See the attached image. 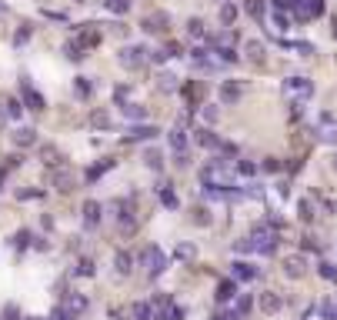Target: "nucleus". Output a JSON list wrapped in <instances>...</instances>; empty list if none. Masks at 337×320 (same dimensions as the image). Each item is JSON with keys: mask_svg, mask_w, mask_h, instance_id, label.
<instances>
[{"mask_svg": "<svg viewBox=\"0 0 337 320\" xmlns=\"http://www.w3.org/2000/svg\"><path fill=\"white\" fill-rule=\"evenodd\" d=\"M304 267H307V257H304V254H294V257H287V260H284V273H287V277H301V273H304Z\"/></svg>", "mask_w": 337, "mask_h": 320, "instance_id": "nucleus-17", "label": "nucleus"}, {"mask_svg": "<svg viewBox=\"0 0 337 320\" xmlns=\"http://www.w3.org/2000/svg\"><path fill=\"white\" fill-rule=\"evenodd\" d=\"M20 110H24L20 100H7V113H10V117H20Z\"/></svg>", "mask_w": 337, "mask_h": 320, "instance_id": "nucleus-49", "label": "nucleus"}, {"mask_svg": "<svg viewBox=\"0 0 337 320\" xmlns=\"http://www.w3.org/2000/svg\"><path fill=\"white\" fill-rule=\"evenodd\" d=\"M167 144H170V150H174L177 164L187 167V164H191V157H187V130L184 127H170L167 130Z\"/></svg>", "mask_w": 337, "mask_h": 320, "instance_id": "nucleus-4", "label": "nucleus"}, {"mask_svg": "<svg viewBox=\"0 0 337 320\" xmlns=\"http://www.w3.org/2000/svg\"><path fill=\"white\" fill-rule=\"evenodd\" d=\"M201 117L207 120V124H217V117H220V110H217L214 104H204V107H201Z\"/></svg>", "mask_w": 337, "mask_h": 320, "instance_id": "nucleus-41", "label": "nucleus"}, {"mask_svg": "<svg viewBox=\"0 0 337 320\" xmlns=\"http://www.w3.org/2000/svg\"><path fill=\"white\" fill-rule=\"evenodd\" d=\"M64 54L70 57V60H84V54H87V50H84L81 44H77V40H70V44H67V47H64Z\"/></svg>", "mask_w": 337, "mask_h": 320, "instance_id": "nucleus-34", "label": "nucleus"}, {"mask_svg": "<svg viewBox=\"0 0 337 320\" xmlns=\"http://www.w3.org/2000/svg\"><path fill=\"white\" fill-rule=\"evenodd\" d=\"M161 204H164V207H170V210H174L177 207V193H174V187H161Z\"/></svg>", "mask_w": 337, "mask_h": 320, "instance_id": "nucleus-33", "label": "nucleus"}, {"mask_svg": "<svg viewBox=\"0 0 337 320\" xmlns=\"http://www.w3.org/2000/svg\"><path fill=\"white\" fill-rule=\"evenodd\" d=\"M174 257H177V260H194V257H197V247H191V244H177Z\"/></svg>", "mask_w": 337, "mask_h": 320, "instance_id": "nucleus-30", "label": "nucleus"}, {"mask_svg": "<svg viewBox=\"0 0 337 320\" xmlns=\"http://www.w3.org/2000/svg\"><path fill=\"white\" fill-rule=\"evenodd\" d=\"M284 307V300H281V294H274V290H267V294H260V310L264 313H277Z\"/></svg>", "mask_w": 337, "mask_h": 320, "instance_id": "nucleus-19", "label": "nucleus"}, {"mask_svg": "<svg viewBox=\"0 0 337 320\" xmlns=\"http://www.w3.org/2000/svg\"><path fill=\"white\" fill-rule=\"evenodd\" d=\"M114 164H117V160H104V164H97V167H90V170H87V180H97V177H100V174H107V170H110Z\"/></svg>", "mask_w": 337, "mask_h": 320, "instance_id": "nucleus-35", "label": "nucleus"}, {"mask_svg": "<svg viewBox=\"0 0 337 320\" xmlns=\"http://www.w3.org/2000/svg\"><path fill=\"white\" fill-rule=\"evenodd\" d=\"M220 20H224V27H231L237 20V7L234 4H220Z\"/></svg>", "mask_w": 337, "mask_h": 320, "instance_id": "nucleus-32", "label": "nucleus"}, {"mask_svg": "<svg viewBox=\"0 0 337 320\" xmlns=\"http://www.w3.org/2000/svg\"><path fill=\"white\" fill-rule=\"evenodd\" d=\"M144 164H147L151 170H161V167H164V153L151 147V150H144Z\"/></svg>", "mask_w": 337, "mask_h": 320, "instance_id": "nucleus-29", "label": "nucleus"}, {"mask_svg": "<svg viewBox=\"0 0 337 320\" xmlns=\"http://www.w3.org/2000/svg\"><path fill=\"white\" fill-rule=\"evenodd\" d=\"M114 320H154V304L140 300V304H127V307H117L110 310Z\"/></svg>", "mask_w": 337, "mask_h": 320, "instance_id": "nucleus-3", "label": "nucleus"}, {"mask_svg": "<svg viewBox=\"0 0 337 320\" xmlns=\"http://www.w3.org/2000/svg\"><path fill=\"white\" fill-rule=\"evenodd\" d=\"M60 307H64L67 313H73V317H81V313L87 310V297H84V294H67Z\"/></svg>", "mask_w": 337, "mask_h": 320, "instance_id": "nucleus-12", "label": "nucleus"}, {"mask_svg": "<svg viewBox=\"0 0 337 320\" xmlns=\"http://www.w3.org/2000/svg\"><path fill=\"white\" fill-rule=\"evenodd\" d=\"M97 224H100V204H97V200H87V204H84V227L94 230Z\"/></svg>", "mask_w": 337, "mask_h": 320, "instance_id": "nucleus-16", "label": "nucleus"}, {"mask_svg": "<svg viewBox=\"0 0 337 320\" xmlns=\"http://www.w3.org/2000/svg\"><path fill=\"white\" fill-rule=\"evenodd\" d=\"M187 33H191V37H204V20L201 17H191V20H187Z\"/></svg>", "mask_w": 337, "mask_h": 320, "instance_id": "nucleus-37", "label": "nucleus"}, {"mask_svg": "<svg viewBox=\"0 0 337 320\" xmlns=\"http://www.w3.org/2000/svg\"><path fill=\"white\" fill-rule=\"evenodd\" d=\"M317 273H321L324 280H334V284H337V264H330V260H324V264H321V270H317Z\"/></svg>", "mask_w": 337, "mask_h": 320, "instance_id": "nucleus-39", "label": "nucleus"}, {"mask_svg": "<svg viewBox=\"0 0 337 320\" xmlns=\"http://www.w3.org/2000/svg\"><path fill=\"white\" fill-rule=\"evenodd\" d=\"M134 254H127V250H117L114 254V270H117V277H127L130 270H134Z\"/></svg>", "mask_w": 337, "mask_h": 320, "instance_id": "nucleus-10", "label": "nucleus"}, {"mask_svg": "<svg viewBox=\"0 0 337 320\" xmlns=\"http://www.w3.org/2000/svg\"><path fill=\"white\" fill-rule=\"evenodd\" d=\"M234 317H237V320H241V317H247V313H250V297H241V300H237V307H234Z\"/></svg>", "mask_w": 337, "mask_h": 320, "instance_id": "nucleus-38", "label": "nucleus"}, {"mask_svg": "<svg viewBox=\"0 0 337 320\" xmlns=\"http://www.w3.org/2000/svg\"><path fill=\"white\" fill-rule=\"evenodd\" d=\"M321 140H324V144H330V147H337V127L324 130V134H321Z\"/></svg>", "mask_w": 337, "mask_h": 320, "instance_id": "nucleus-46", "label": "nucleus"}, {"mask_svg": "<svg viewBox=\"0 0 337 320\" xmlns=\"http://www.w3.org/2000/svg\"><path fill=\"white\" fill-rule=\"evenodd\" d=\"M297 217H301L304 224H311L314 217H317V214H314V200H311V197H301V200H297Z\"/></svg>", "mask_w": 337, "mask_h": 320, "instance_id": "nucleus-23", "label": "nucleus"}, {"mask_svg": "<svg viewBox=\"0 0 337 320\" xmlns=\"http://www.w3.org/2000/svg\"><path fill=\"white\" fill-rule=\"evenodd\" d=\"M234 297H237V280H220L217 284V304H231Z\"/></svg>", "mask_w": 337, "mask_h": 320, "instance_id": "nucleus-15", "label": "nucleus"}, {"mask_svg": "<svg viewBox=\"0 0 337 320\" xmlns=\"http://www.w3.org/2000/svg\"><path fill=\"white\" fill-rule=\"evenodd\" d=\"M167 24H170V17L164 14V10H157V14L144 17V24H140V27H144L147 33H164V30H167Z\"/></svg>", "mask_w": 337, "mask_h": 320, "instance_id": "nucleus-9", "label": "nucleus"}, {"mask_svg": "<svg viewBox=\"0 0 337 320\" xmlns=\"http://www.w3.org/2000/svg\"><path fill=\"white\" fill-rule=\"evenodd\" d=\"M121 113H124V117H130V120H144L147 117V107H140V104H121Z\"/></svg>", "mask_w": 337, "mask_h": 320, "instance_id": "nucleus-27", "label": "nucleus"}, {"mask_svg": "<svg viewBox=\"0 0 337 320\" xmlns=\"http://www.w3.org/2000/svg\"><path fill=\"white\" fill-rule=\"evenodd\" d=\"M54 187H57V190H64V193H70V190H73V174H70L67 167H60V170L54 174Z\"/></svg>", "mask_w": 337, "mask_h": 320, "instance_id": "nucleus-21", "label": "nucleus"}, {"mask_svg": "<svg viewBox=\"0 0 337 320\" xmlns=\"http://www.w3.org/2000/svg\"><path fill=\"white\" fill-rule=\"evenodd\" d=\"M77 273H81V277H90V273H94V260H90V257H84L81 264H77Z\"/></svg>", "mask_w": 337, "mask_h": 320, "instance_id": "nucleus-44", "label": "nucleus"}, {"mask_svg": "<svg viewBox=\"0 0 337 320\" xmlns=\"http://www.w3.org/2000/svg\"><path fill=\"white\" fill-rule=\"evenodd\" d=\"M184 97H187V107H191V110H201L204 84H187V87H184Z\"/></svg>", "mask_w": 337, "mask_h": 320, "instance_id": "nucleus-18", "label": "nucleus"}, {"mask_svg": "<svg viewBox=\"0 0 337 320\" xmlns=\"http://www.w3.org/2000/svg\"><path fill=\"white\" fill-rule=\"evenodd\" d=\"M194 220H197L201 227H207V224H210V214H207L204 207H197V210H194Z\"/></svg>", "mask_w": 337, "mask_h": 320, "instance_id": "nucleus-45", "label": "nucleus"}, {"mask_svg": "<svg viewBox=\"0 0 337 320\" xmlns=\"http://www.w3.org/2000/svg\"><path fill=\"white\" fill-rule=\"evenodd\" d=\"M41 160H44V164H47V167H57V164H60V160H64V157H60V150H57V147H41Z\"/></svg>", "mask_w": 337, "mask_h": 320, "instance_id": "nucleus-26", "label": "nucleus"}, {"mask_svg": "<svg viewBox=\"0 0 337 320\" xmlns=\"http://www.w3.org/2000/svg\"><path fill=\"white\" fill-rule=\"evenodd\" d=\"M234 250H237V254H257V247H254V240H250V237L237 240V244H234Z\"/></svg>", "mask_w": 337, "mask_h": 320, "instance_id": "nucleus-42", "label": "nucleus"}, {"mask_svg": "<svg viewBox=\"0 0 337 320\" xmlns=\"http://www.w3.org/2000/svg\"><path fill=\"white\" fill-rule=\"evenodd\" d=\"M14 144H17V147H33V144H37V130L17 127V130H14Z\"/></svg>", "mask_w": 337, "mask_h": 320, "instance_id": "nucleus-20", "label": "nucleus"}, {"mask_svg": "<svg viewBox=\"0 0 337 320\" xmlns=\"http://www.w3.org/2000/svg\"><path fill=\"white\" fill-rule=\"evenodd\" d=\"M321 317L324 320H337V297H330V300L321 304Z\"/></svg>", "mask_w": 337, "mask_h": 320, "instance_id": "nucleus-31", "label": "nucleus"}, {"mask_svg": "<svg viewBox=\"0 0 337 320\" xmlns=\"http://www.w3.org/2000/svg\"><path fill=\"white\" fill-rule=\"evenodd\" d=\"M4 317H7V320H20V310H17V307H7V310H4Z\"/></svg>", "mask_w": 337, "mask_h": 320, "instance_id": "nucleus-55", "label": "nucleus"}, {"mask_svg": "<svg viewBox=\"0 0 337 320\" xmlns=\"http://www.w3.org/2000/svg\"><path fill=\"white\" fill-rule=\"evenodd\" d=\"M27 37H30V27H24V30H17L14 44H17V47H20V44H27Z\"/></svg>", "mask_w": 337, "mask_h": 320, "instance_id": "nucleus-53", "label": "nucleus"}, {"mask_svg": "<svg viewBox=\"0 0 337 320\" xmlns=\"http://www.w3.org/2000/svg\"><path fill=\"white\" fill-rule=\"evenodd\" d=\"M87 124H90V127H97V130H107V127H110V113H107V110H94L87 117Z\"/></svg>", "mask_w": 337, "mask_h": 320, "instance_id": "nucleus-25", "label": "nucleus"}, {"mask_svg": "<svg viewBox=\"0 0 337 320\" xmlns=\"http://www.w3.org/2000/svg\"><path fill=\"white\" fill-rule=\"evenodd\" d=\"M214 54H217V60H224V64H237V50L227 47V44H214Z\"/></svg>", "mask_w": 337, "mask_h": 320, "instance_id": "nucleus-24", "label": "nucleus"}, {"mask_svg": "<svg viewBox=\"0 0 337 320\" xmlns=\"http://www.w3.org/2000/svg\"><path fill=\"white\" fill-rule=\"evenodd\" d=\"M330 167H334V170H337V153H334V164H330Z\"/></svg>", "mask_w": 337, "mask_h": 320, "instance_id": "nucleus-56", "label": "nucleus"}, {"mask_svg": "<svg viewBox=\"0 0 337 320\" xmlns=\"http://www.w3.org/2000/svg\"><path fill=\"white\" fill-rule=\"evenodd\" d=\"M137 264L144 267V273L154 280V277H161V273L167 270V257H164V250H161V247L147 244V247L140 250V254H137Z\"/></svg>", "mask_w": 337, "mask_h": 320, "instance_id": "nucleus-1", "label": "nucleus"}, {"mask_svg": "<svg viewBox=\"0 0 337 320\" xmlns=\"http://www.w3.org/2000/svg\"><path fill=\"white\" fill-rule=\"evenodd\" d=\"M294 50H297V54H304V57H311V54H314V44H307V40L301 44V40H297V44H294Z\"/></svg>", "mask_w": 337, "mask_h": 320, "instance_id": "nucleus-48", "label": "nucleus"}, {"mask_svg": "<svg viewBox=\"0 0 337 320\" xmlns=\"http://www.w3.org/2000/svg\"><path fill=\"white\" fill-rule=\"evenodd\" d=\"M244 10L254 17L257 24H264V0H247V4H244Z\"/></svg>", "mask_w": 337, "mask_h": 320, "instance_id": "nucleus-28", "label": "nucleus"}, {"mask_svg": "<svg viewBox=\"0 0 337 320\" xmlns=\"http://www.w3.org/2000/svg\"><path fill=\"white\" fill-rule=\"evenodd\" d=\"M244 80H220V90H217V97H220V104H237L244 97Z\"/></svg>", "mask_w": 337, "mask_h": 320, "instance_id": "nucleus-5", "label": "nucleus"}, {"mask_svg": "<svg viewBox=\"0 0 337 320\" xmlns=\"http://www.w3.org/2000/svg\"><path fill=\"white\" fill-rule=\"evenodd\" d=\"M73 90H77V97H90V94H94V84H90L87 77H77V84H73Z\"/></svg>", "mask_w": 337, "mask_h": 320, "instance_id": "nucleus-36", "label": "nucleus"}, {"mask_svg": "<svg viewBox=\"0 0 337 320\" xmlns=\"http://www.w3.org/2000/svg\"><path fill=\"white\" fill-rule=\"evenodd\" d=\"M334 33H337V20H334Z\"/></svg>", "mask_w": 337, "mask_h": 320, "instance_id": "nucleus-57", "label": "nucleus"}, {"mask_svg": "<svg viewBox=\"0 0 337 320\" xmlns=\"http://www.w3.org/2000/svg\"><path fill=\"white\" fill-rule=\"evenodd\" d=\"M284 90H287L290 97H297V100H307V97L314 94V84L307 77H287L284 80Z\"/></svg>", "mask_w": 337, "mask_h": 320, "instance_id": "nucleus-6", "label": "nucleus"}, {"mask_svg": "<svg viewBox=\"0 0 337 320\" xmlns=\"http://www.w3.org/2000/svg\"><path fill=\"white\" fill-rule=\"evenodd\" d=\"M264 170H267V174H277V170H281V160H264Z\"/></svg>", "mask_w": 337, "mask_h": 320, "instance_id": "nucleus-52", "label": "nucleus"}, {"mask_svg": "<svg viewBox=\"0 0 337 320\" xmlns=\"http://www.w3.org/2000/svg\"><path fill=\"white\" fill-rule=\"evenodd\" d=\"M154 137H161V130L154 127V124H137V127H130L127 130V144H137V140H154Z\"/></svg>", "mask_w": 337, "mask_h": 320, "instance_id": "nucleus-8", "label": "nucleus"}, {"mask_svg": "<svg viewBox=\"0 0 337 320\" xmlns=\"http://www.w3.org/2000/svg\"><path fill=\"white\" fill-rule=\"evenodd\" d=\"M20 90H24V104L30 107V110H44V107H47V100H44V97L37 94V90H33L30 84H27V80L20 84Z\"/></svg>", "mask_w": 337, "mask_h": 320, "instance_id": "nucleus-14", "label": "nucleus"}, {"mask_svg": "<svg viewBox=\"0 0 337 320\" xmlns=\"http://www.w3.org/2000/svg\"><path fill=\"white\" fill-rule=\"evenodd\" d=\"M117 60H121V64L127 67V70H137V67H140V64L147 60V50H144V47H137V44H134V47H124L121 54H117Z\"/></svg>", "mask_w": 337, "mask_h": 320, "instance_id": "nucleus-7", "label": "nucleus"}, {"mask_svg": "<svg viewBox=\"0 0 337 320\" xmlns=\"http://www.w3.org/2000/svg\"><path fill=\"white\" fill-rule=\"evenodd\" d=\"M231 273H234V280H247V284H250V280L257 277V267L250 264V260H234Z\"/></svg>", "mask_w": 337, "mask_h": 320, "instance_id": "nucleus-11", "label": "nucleus"}, {"mask_svg": "<svg viewBox=\"0 0 337 320\" xmlns=\"http://www.w3.org/2000/svg\"><path fill=\"white\" fill-rule=\"evenodd\" d=\"M244 54H247V60H254V64H264V44H260V40H247V44H244Z\"/></svg>", "mask_w": 337, "mask_h": 320, "instance_id": "nucleus-22", "label": "nucleus"}, {"mask_svg": "<svg viewBox=\"0 0 337 320\" xmlns=\"http://www.w3.org/2000/svg\"><path fill=\"white\" fill-rule=\"evenodd\" d=\"M107 10H110V14H127L130 0H107Z\"/></svg>", "mask_w": 337, "mask_h": 320, "instance_id": "nucleus-40", "label": "nucleus"}, {"mask_svg": "<svg viewBox=\"0 0 337 320\" xmlns=\"http://www.w3.org/2000/svg\"><path fill=\"white\" fill-rule=\"evenodd\" d=\"M250 240H254L257 254H274L277 250V237H274V224H254L247 233Z\"/></svg>", "mask_w": 337, "mask_h": 320, "instance_id": "nucleus-2", "label": "nucleus"}, {"mask_svg": "<svg viewBox=\"0 0 337 320\" xmlns=\"http://www.w3.org/2000/svg\"><path fill=\"white\" fill-rule=\"evenodd\" d=\"M210 320H237V317H234L231 310H217V313H214V317H210Z\"/></svg>", "mask_w": 337, "mask_h": 320, "instance_id": "nucleus-54", "label": "nucleus"}, {"mask_svg": "<svg viewBox=\"0 0 337 320\" xmlns=\"http://www.w3.org/2000/svg\"><path fill=\"white\" fill-rule=\"evenodd\" d=\"M274 27H277V30H287V27H290V17L284 14V10H277V14H274Z\"/></svg>", "mask_w": 337, "mask_h": 320, "instance_id": "nucleus-43", "label": "nucleus"}, {"mask_svg": "<svg viewBox=\"0 0 337 320\" xmlns=\"http://www.w3.org/2000/svg\"><path fill=\"white\" fill-rule=\"evenodd\" d=\"M27 240H30V230H20V233H14V247H27Z\"/></svg>", "mask_w": 337, "mask_h": 320, "instance_id": "nucleus-47", "label": "nucleus"}, {"mask_svg": "<svg viewBox=\"0 0 337 320\" xmlns=\"http://www.w3.org/2000/svg\"><path fill=\"white\" fill-rule=\"evenodd\" d=\"M157 80H161V87H164V90H174V80H177V77H174V73H161Z\"/></svg>", "mask_w": 337, "mask_h": 320, "instance_id": "nucleus-51", "label": "nucleus"}, {"mask_svg": "<svg viewBox=\"0 0 337 320\" xmlns=\"http://www.w3.org/2000/svg\"><path fill=\"white\" fill-rule=\"evenodd\" d=\"M237 174H257V167H254V164H250V160H241V164H237Z\"/></svg>", "mask_w": 337, "mask_h": 320, "instance_id": "nucleus-50", "label": "nucleus"}, {"mask_svg": "<svg viewBox=\"0 0 337 320\" xmlns=\"http://www.w3.org/2000/svg\"><path fill=\"white\" fill-rule=\"evenodd\" d=\"M194 140H197L201 147H207V150H220V144H224V140H220V137H214L207 127H197V130H194Z\"/></svg>", "mask_w": 337, "mask_h": 320, "instance_id": "nucleus-13", "label": "nucleus"}]
</instances>
